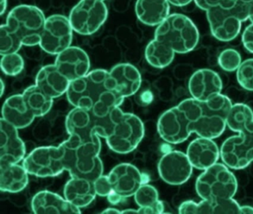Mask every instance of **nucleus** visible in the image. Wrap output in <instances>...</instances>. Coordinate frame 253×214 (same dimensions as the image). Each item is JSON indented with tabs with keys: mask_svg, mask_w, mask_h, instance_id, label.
Wrapping results in <instances>:
<instances>
[{
	"mask_svg": "<svg viewBox=\"0 0 253 214\" xmlns=\"http://www.w3.org/2000/svg\"><path fill=\"white\" fill-rule=\"evenodd\" d=\"M186 153L192 166L203 171L217 163L220 158V149L214 139L203 137L191 141Z\"/></svg>",
	"mask_w": 253,
	"mask_h": 214,
	"instance_id": "obj_21",
	"label": "nucleus"
},
{
	"mask_svg": "<svg viewBox=\"0 0 253 214\" xmlns=\"http://www.w3.org/2000/svg\"><path fill=\"white\" fill-rule=\"evenodd\" d=\"M24 68V59L20 54L2 55L1 58V69L5 75L15 77L21 74Z\"/></svg>",
	"mask_w": 253,
	"mask_h": 214,
	"instance_id": "obj_34",
	"label": "nucleus"
},
{
	"mask_svg": "<svg viewBox=\"0 0 253 214\" xmlns=\"http://www.w3.org/2000/svg\"><path fill=\"white\" fill-rule=\"evenodd\" d=\"M45 14L36 6L20 4L10 10L6 25L28 47L38 46L45 23Z\"/></svg>",
	"mask_w": 253,
	"mask_h": 214,
	"instance_id": "obj_7",
	"label": "nucleus"
},
{
	"mask_svg": "<svg viewBox=\"0 0 253 214\" xmlns=\"http://www.w3.org/2000/svg\"><path fill=\"white\" fill-rule=\"evenodd\" d=\"M73 28L69 17L53 14L45 19V26L39 46L51 55H58L72 46Z\"/></svg>",
	"mask_w": 253,
	"mask_h": 214,
	"instance_id": "obj_13",
	"label": "nucleus"
},
{
	"mask_svg": "<svg viewBox=\"0 0 253 214\" xmlns=\"http://www.w3.org/2000/svg\"><path fill=\"white\" fill-rule=\"evenodd\" d=\"M23 166L29 175L38 178L57 176L66 171L63 147H38L25 157Z\"/></svg>",
	"mask_w": 253,
	"mask_h": 214,
	"instance_id": "obj_10",
	"label": "nucleus"
},
{
	"mask_svg": "<svg viewBox=\"0 0 253 214\" xmlns=\"http://www.w3.org/2000/svg\"><path fill=\"white\" fill-rule=\"evenodd\" d=\"M170 4L176 6V7H184L190 4L194 0H167Z\"/></svg>",
	"mask_w": 253,
	"mask_h": 214,
	"instance_id": "obj_41",
	"label": "nucleus"
},
{
	"mask_svg": "<svg viewBox=\"0 0 253 214\" xmlns=\"http://www.w3.org/2000/svg\"><path fill=\"white\" fill-rule=\"evenodd\" d=\"M238 4H241V6H244L247 9V7L253 2V0H235Z\"/></svg>",
	"mask_w": 253,
	"mask_h": 214,
	"instance_id": "obj_46",
	"label": "nucleus"
},
{
	"mask_svg": "<svg viewBox=\"0 0 253 214\" xmlns=\"http://www.w3.org/2000/svg\"><path fill=\"white\" fill-rule=\"evenodd\" d=\"M109 71L101 68L70 82L66 97L71 105L90 111L96 117L109 115L122 105L125 98L112 90L108 83Z\"/></svg>",
	"mask_w": 253,
	"mask_h": 214,
	"instance_id": "obj_1",
	"label": "nucleus"
},
{
	"mask_svg": "<svg viewBox=\"0 0 253 214\" xmlns=\"http://www.w3.org/2000/svg\"><path fill=\"white\" fill-rule=\"evenodd\" d=\"M23 95L28 107L36 117L45 115L52 108L54 99L48 96L36 84L26 88Z\"/></svg>",
	"mask_w": 253,
	"mask_h": 214,
	"instance_id": "obj_31",
	"label": "nucleus"
},
{
	"mask_svg": "<svg viewBox=\"0 0 253 214\" xmlns=\"http://www.w3.org/2000/svg\"><path fill=\"white\" fill-rule=\"evenodd\" d=\"M7 6H8V0H1V10H0L1 16H2L6 11Z\"/></svg>",
	"mask_w": 253,
	"mask_h": 214,
	"instance_id": "obj_45",
	"label": "nucleus"
},
{
	"mask_svg": "<svg viewBox=\"0 0 253 214\" xmlns=\"http://www.w3.org/2000/svg\"><path fill=\"white\" fill-rule=\"evenodd\" d=\"M113 123L110 116L96 117L90 111L74 107L66 116V129L69 135L78 137L83 143L97 136L107 138L112 134Z\"/></svg>",
	"mask_w": 253,
	"mask_h": 214,
	"instance_id": "obj_8",
	"label": "nucleus"
},
{
	"mask_svg": "<svg viewBox=\"0 0 253 214\" xmlns=\"http://www.w3.org/2000/svg\"><path fill=\"white\" fill-rule=\"evenodd\" d=\"M2 117L18 129L30 126L36 118L23 94L11 95L5 100L2 105Z\"/></svg>",
	"mask_w": 253,
	"mask_h": 214,
	"instance_id": "obj_24",
	"label": "nucleus"
},
{
	"mask_svg": "<svg viewBox=\"0 0 253 214\" xmlns=\"http://www.w3.org/2000/svg\"><path fill=\"white\" fill-rule=\"evenodd\" d=\"M26 156V144L18 129L5 119H0V165L19 163Z\"/></svg>",
	"mask_w": 253,
	"mask_h": 214,
	"instance_id": "obj_16",
	"label": "nucleus"
},
{
	"mask_svg": "<svg viewBox=\"0 0 253 214\" xmlns=\"http://www.w3.org/2000/svg\"><path fill=\"white\" fill-rule=\"evenodd\" d=\"M109 181L112 190L124 198L134 196L143 184V176L134 165L121 163L112 168L109 172Z\"/></svg>",
	"mask_w": 253,
	"mask_h": 214,
	"instance_id": "obj_18",
	"label": "nucleus"
},
{
	"mask_svg": "<svg viewBox=\"0 0 253 214\" xmlns=\"http://www.w3.org/2000/svg\"><path fill=\"white\" fill-rule=\"evenodd\" d=\"M94 189L97 196L107 197L113 190L108 175H101L94 181Z\"/></svg>",
	"mask_w": 253,
	"mask_h": 214,
	"instance_id": "obj_37",
	"label": "nucleus"
},
{
	"mask_svg": "<svg viewBox=\"0 0 253 214\" xmlns=\"http://www.w3.org/2000/svg\"><path fill=\"white\" fill-rule=\"evenodd\" d=\"M100 138L97 136L93 141L83 143L78 137L69 135L66 141L60 144L64 150L66 171L71 177L94 181L103 175L104 166L100 158Z\"/></svg>",
	"mask_w": 253,
	"mask_h": 214,
	"instance_id": "obj_3",
	"label": "nucleus"
},
{
	"mask_svg": "<svg viewBox=\"0 0 253 214\" xmlns=\"http://www.w3.org/2000/svg\"><path fill=\"white\" fill-rule=\"evenodd\" d=\"M240 208L241 205L234 198L201 199L199 202L186 200L180 204L178 213L182 214H240Z\"/></svg>",
	"mask_w": 253,
	"mask_h": 214,
	"instance_id": "obj_22",
	"label": "nucleus"
},
{
	"mask_svg": "<svg viewBox=\"0 0 253 214\" xmlns=\"http://www.w3.org/2000/svg\"><path fill=\"white\" fill-rule=\"evenodd\" d=\"M241 40L246 50L250 53L253 54V23L246 27L243 32Z\"/></svg>",
	"mask_w": 253,
	"mask_h": 214,
	"instance_id": "obj_39",
	"label": "nucleus"
},
{
	"mask_svg": "<svg viewBox=\"0 0 253 214\" xmlns=\"http://www.w3.org/2000/svg\"><path fill=\"white\" fill-rule=\"evenodd\" d=\"M193 168L186 153L178 150H171L163 155L158 164L161 179L172 186L185 184L190 178Z\"/></svg>",
	"mask_w": 253,
	"mask_h": 214,
	"instance_id": "obj_14",
	"label": "nucleus"
},
{
	"mask_svg": "<svg viewBox=\"0 0 253 214\" xmlns=\"http://www.w3.org/2000/svg\"><path fill=\"white\" fill-rule=\"evenodd\" d=\"M94 1H105V0H94Z\"/></svg>",
	"mask_w": 253,
	"mask_h": 214,
	"instance_id": "obj_49",
	"label": "nucleus"
},
{
	"mask_svg": "<svg viewBox=\"0 0 253 214\" xmlns=\"http://www.w3.org/2000/svg\"><path fill=\"white\" fill-rule=\"evenodd\" d=\"M20 37L10 29L6 24L0 27V54L18 53L23 46Z\"/></svg>",
	"mask_w": 253,
	"mask_h": 214,
	"instance_id": "obj_33",
	"label": "nucleus"
},
{
	"mask_svg": "<svg viewBox=\"0 0 253 214\" xmlns=\"http://www.w3.org/2000/svg\"><path fill=\"white\" fill-rule=\"evenodd\" d=\"M194 1L195 4L204 11H207L210 8L219 5L233 7L235 4V0H194Z\"/></svg>",
	"mask_w": 253,
	"mask_h": 214,
	"instance_id": "obj_38",
	"label": "nucleus"
},
{
	"mask_svg": "<svg viewBox=\"0 0 253 214\" xmlns=\"http://www.w3.org/2000/svg\"><path fill=\"white\" fill-rule=\"evenodd\" d=\"M109 116L114 126L112 134L106 138L109 148L118 154L134 151L144 137L141 119L132 113L124 112L120 107L113 108Z\"/></svg>",
	"mask_w": 253,
	"mask_h": 214,
	"instance_id": "obj_5",
	"label": "nucleus"
},
{
	"mask_svg": "<svg viewBox=\"0 0 253 214\" xmlns=\"http://www.w3.org/2000/svg\"><path fill=\"white\" fill-rule=\"evenodd\" d=\"M210 31L220 42L235 40L241 32L242 23L248 20V11L235 1L233 7H217L206 11Z\"/></svg>",
	"mask_w": 253,
	"mask_h": 214,
	"instance_id": "obj_9",
	"label": "nucleus"
},
{
	"mask_svg": "<svg viewBox=\"0 0 253 214\" xmlns=\"http://www.w3.org/2000/svg\"><path fill=\"white\" fill-rule=\"evenodd\" d=\"M237 81L242 89L253 92V58L241 62L236 71Z\"/></svg>",
	"mask_w": 253,
	"mask_h": 214,
	"instance_id": "obj_36",
	"label": "nucleus"
},
{
	"mask_svg": "<svg viewBox=\"0 0 253 214\" xmlns=\"http://www.w3.org/2000/svg\"><path fill=\"white\" fill-rule=\"evenodd\" d=\"M63 196L72 205L84 208L91 205L97 195L94 181L86 178L72 177L65 184Z\"/></svg>",
	"mask_w": 253,
	"mask_h": 214,
	"instance_id": "obj_26",
	"label": "nucleus"
},
{
	"mask_svg": "<svg viewBox=\"0 0 253 214\" xmlns=\"http://www.w3.org/2000/svg\"><path fill=\"white\" fill-rule=\"evenodd\" d=\"M253 121V111L250 106L243 103L232 104L226 117V126L231 131L238 133Z\"/></svg>",
	"mask_w": 253,
	"mask_h": 214,
	"instance_id": "obj_32",
	"label": "nucleus"
},
{
	"mask_svg": "<svg viewBox=\"0 0 253 214\" xmlns=\"http://www.w3.org/2000/svg\"><path fill=\"white\" fill-rule=\"evenodd\" d=\"M108 15L109 10L104 1L81 0L71 10L69 19L75 32L90 36L103 26Z\"/></svg>",
	"mask_w": 253,
	"mask_h": 214,
	"instance_id": "obj_11",
	"label": "nucleus"
},
{
	"mask_svg": "<svg viewBox=\"0 0 253 214\" xmlns=\"http://www.w3.org/2000/svg\"><path fill=\"white\" fill-rule=\"evenodd\" d=\"M108 201L110 202V204L113 205H118L120 202H122L124 200V198L121 197L120 195H118V193H115V192L112 191L109 196H107Z\"/></svg>",
	"mask_w": 253,
	"mask_h": 214,
	"instance_id": "obj_40",
	"label": "nucleus"
},
{
	"mask_svg": "<svg viewBox=\"0 0 253 214\" xmlns=\"http://www.w3.org/2000/svg\"><path fill=\"white\" fill-rule=\"evenodd\" d=\"M175 52L170 46L154 38L145 49V58L149 65L154 68H164L173 62Z\"/></svg>",
	"mask_w": 253,
	"mask_h": 214,
	"instance_id": "obj_30",
	"label": "nucleus"
},
{
	"mask_svg": "<svg viewBox=\"0 0 253 214\" xmlns=\"http://www.w3.org/2000/svg\"><path fill=\"white\" fill-rule=\"evenodd\" d=\"M109 74L112 89L124 98L135 95L141 86V74L132 64H117Z\"/></svg>",
	"mask_w": 253,
	"mask_h": 214,
	"instance_id": "obj_20",
	"label": "nucleus"
},
{
	"mask_svg": "<svg viewBox=\"0 0 253 214\" xmlns=\"http://www.w3.org/2000/svg\"><path fill=\"white\" fill-rule=\"evenodd\" d=\"M35 84L50 98L55 99L66 94L70 81L54 64L42 67L37 74Z\"/></svg>",
	"mask_w": 253,
	"mask_h": 214,
	"instance_id": "obj_25",
	"label": "nucleus"
},
{
	"mask_svg": "<svg viewBox=\"0 0 253 214\" xmlns=\"http://www.w3.org/2000/svg\"><path fill=\"white\" fill-rule=\"evenodd\" d=\"M29 175L23 164L0 165V190L5 193H20L29 184Z\"/></svg>",
	"mask_w": 253,
	"mask_h": 214,
	"instance_id": "obj_28",
	"label": "nucleus"
},
{
	"mask_svg": "<svg viewBox=\"0 0 253 214\" xmlns=\"http://www.w3.org/2000/svg\"><path fill=\"white\" fill-rule=\"evenodd\" d=\"M230 98L220 93L207 101L190 98L179 103L177 107L183 111L189 130L198 137L215 139L224 132L226 117L232 107Z\"/></svg>",
	"mask_w": 253,
	"mask_h": 214,
	"instance_id": "obj_2",
	"label": "nucleus"
},
{
	"mask_svg": "<svg viewBox=\"0 0 253 214\" xmlns=\"http://www.w3.org/2000/svg\"><path fill=\"white\" fill-rule=\"evenodd\" d=\"M188 89L194 99L207 101L221 93L223 81L216 71L210 68H201L191 76L188 83Z\"/></svg>",
	"mask_w": 253,
	"mask_h": 214,
	"instance_id": "obj_19",
	"label": "nucleus"
},
{
	"mask_svg": "<svg viewBox=\"0 0 253 214\" xmlns=\"http://www.w3.org/2000/svg\"><path fill=\"white\" fill-rule=\"evenodd\" d=\"M242 62L241 54L234 49H224L217 58L219 66L226 72L236 71Z\"/></svg>",
	"mask_w": 253,
	"mask_h": 214,
	"instance_id": "obj_35",
	"label": "nucleus"
},
{
	"mask_svg": "<svg viewBox=\"0 0 253 214\" xmlns=\"http://www.w3.org/2000/svg\"><path fill=\"white\" fill-rule=\"evenodd\" d=\"M138 214H164L165 206L159 199V193L154 186L143 184L134 196Z\"/></svg>",
	"mask_w": 253,
	"mask_h": 214,
	"instance_id": "obj_29",
	"label": "nucleus"
},
{
	"mask_svg": "<svg viewBox=\"0 0 253 214\" xmlns=\"http://www.w3.org/2000/svg\"><path fill=\"white\" fill-rule=\"evenodd\" d=\"M247 11H248V19L251 23H253V2L247 7Z\"/></svg>",
	"mask_w": 253,
	"mask_h": 214,
	"instance_id": "obj_44",
	"label": "nucleus"
},
{
	"mask_svg": "<svg viewBox=\"0 0 253 214\" xmlns=\"http://www.w3.org/2000/svg\"><path fill=\"white\" fill-rule=\"evenodd\" d=\"M155 39L168 45L176 54H184L197 47L200 34L190 18L182 13H172L157 27Z\"/></svg>",
	"mask_w": 253,
	"mask_h": 214,
	"instance_id": "obj_4",
	"label": "nucleus"
},
{
	"mask_svg": "<svg viewBox=\"0 0 253 214\" xmlns=\"http://www.w3.org/2000/svg\"><path fill=\"white\" fill-rule=\"evenodd\" d=\"M126 213H137V210L126 209L121 211V214H126Z\"/></svg>",
	"mask_w": 253,
	"mask_h": 214,
	"instance_id": "obj_48",
	"label": "nucleus"
},
{
	"mask_svg": "<svg viewBox=\"0 0 253 214\" xmlns=\"http://www.w3.org/2000/svg\"><path fill=\"white\" fill-rule=\"evenodd\" d=\"M101 214H121V211L117 208H109L103 210Z\"/></svg>",
	"mask_w": 253,
	"mask_h": 214,
	"instance_id": "obj_43",
	"label": "nucleus"
},
{
	"mask_svg": "<svg viewBox=\"0 0 253 214\" xmlns=\"http://www.w3.org/2000/svg\"><path fill=\"white\" fill-rule=\"evenodd\" d=\"M32 210L34 214H81V208L57 193L49 190H41L32 199Z\"/></svg>",
	"mask_w": 253,
	"mask_h": 214,
	"instance_id": "obj_23",
	"label": "nucleus"
},
{
	"mask_svg": "<svg viewBox=\"0 0 253 214\" xmlns=\"http://www.w3.org/2000/svg\"><path fill=\"white\" fill-rule=\"evenodd\" d=\"M195 190L201 199H231L238 191V181L230 168L217 162L198 175Z\"/></svg>",
	"mask_w": 253,
	"mask_h": 214,
	"instance_id": "obj_6",
	"label": "nucleus"
},
{
	"mask_svg": "<svg viewBox=\"0 0 253 214\" xmlns=\"http://www.w3.org/2000/svg\"><path fill=\"white\" fill-rule=\"evenodd\" d=\"M0 82H1V97H2L3 96L4 92H5V83H4L2 79H1Z\"/></svg>",
	"mask_w": 253,
	"mask_h": 214,
	"instance_id": "obj_47",
	"label": "nucleus"
},
{
	"mask_svg": "<svg viewBox=\"0 0 253 214\" xmlns=\"http://www.w3.org/2000/svg\"><path fill=\"white\" fill-rule=\"evenodd\" d=\"M220 159L231 169H243L253 162V121L226 138L220 147Z\"/></svg>",
	"mask_w": 253,
	"mask_h": 214,
	"instance_id": "obj_12",
	"label": "nucleus"
},
{
	"mask_svg": "<svg viewBox=\"0 0 253 214\" xmlns=\"http://www.w3.org/2000/svg\"><path fill=\"white\" fill-rule=\"evenodd\" d=\"M157 129L160 137L170 144H181L192 134L184 113L177 106L162 113L158 119Z\"/></svg>",
	"mask_w": 253,
	"mask_h": 214,
	"instance_id": "obj_15",
	"label": "nucleus"
},
{
	"mask_svg": "<svg viewBox=\"0 0 253 214\" xmlns=\"http://www.w3.org/2000/svg\"><path fill=\"white\" fill-rule=\"evenodd\" d=\"M240 214H253V207L250 205H243L240 208Z\"/></svg>",
	"mask_w": 253,
	"mask_h": 214,
	"instance_id": "obj_42",
	"label": "nucleus"
},
{
	"mask_svg": "<svg viewBox=\"0 0 253 214\" xmlns=\"http://www.w3.org/2000/svg\"><path fill=\"white\" fill-rule=\"evenodd\" d=\"M135 13L137 19L148 26H158L170 15L167 0H137Z\"/></svg>",
	"mask_w": 253,
	"mask_h": 214,
	"instance_id": "obj_27",
	"label": "nucleus"
},
{
	"mask_svg": "<svg viewBox=\"0 0 253 214\" xmlns=\"http://www.w3.org/2000/svg\"><path fill=\"white\" fill-rule=\"evenodd\" d=\"M54 65L70 82L86 75L91 68L88 54L78 46H70L57 55Z\"/></svg>",
	"mask_w": 253,
	"mask_h": 214,
	"instance_id": "obj_17",
	"label": "nucleus"
}]
</instances>
